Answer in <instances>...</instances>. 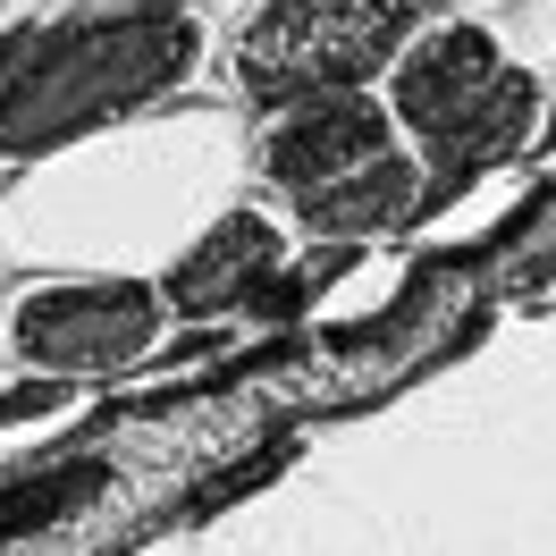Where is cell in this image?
<instances>
[{"label": "cell", "instance_id": "cell-1", "mask_svg": "<svg viewBox=\"0 0 556 556\" xmlns=\"http://www.w3.org/2000/svg\"><path fill=\"white\" fill-rule=\"evenodd\" d=\"M194 60V26L177 9H127V17H102L68 35L60 51H42L26 85L0 93V143H42V136H68L85 118H110V110L161 93L169 76H186Z\"/></svg>", "mask_w": 556, "mask_h": 556}, {"label": "cell", "instance_id": "cell-2", "mask_svg": "<svg viewBox=\"0 0 556 556\" xmlns=\"http://www.w3.org/2000/svg\"><path fill=\"white\" fill-rule=\"evenodd\" d=\"M152 481H177V472H152L118 439L0 472V556H102L152 506Z\"/></svg>", "mask_w": 556, "mask_h": 556}, {"label": "cell", "instance_id": "cell-3", "mask_svg": "<svg viewBox=\"0 0 556 556\" xmlns=\"http://www.w3.org/2000/svg\"><path fill=\"white\" fill-rule=\"evenodd\" d=\"M421 0H270L237 42V76L253 93H320V85H363L396 60V42L414 35Z\"/></svg>", "mask_w": 556, "mask_h": 556}, {"label": "cell", "instance_id": "cell-4", "mask_svg": "<svg viewBox=\"0 0 556 556\" xmlns=\"http://www.w3.org/2000/svg\"><path fill=\"white\" fill-rule=\"evenodd\" d=\"M396 127L430 152H497L515 127L522 85L506 76L497 42L481 26H430L421 42H396Z\"/></svg>", "mask_w": 556, "mask_h": 556}, {"label": "cell", "instance_id": "cell-5", "mask_svg": "<svg viewBox=\"0 0 556 556\" xmlns=\"http://www.w3.org/2000/svg\"><path fill=\"white\" fill-rule=\"evenodd\" d=\"M161 295H143L127 278H85L51 287L17 313V354L42 371H127L161 346Z\"/></svg>", "mask_w": 556, "mask_h": 556}, {"label": "cell", "instance_id": "cell-6", "mask_svg": "<svg viewBox=\"0 0 556 556\" xmlns=\"http://www.w3.org/2000/svg\"><path fill=\"white\" fill-rule=\"evenodd\" d=\"M388 143H396V118H388L371 93L320 85V93H287V110H278L270 136H262V169L304 203V194H320V186L354 177L363 161H380Z\"/></svg>", "mask_w": 556, "mask_h": 556}, {"label": "cell", "instance_id": "cell-7", "mask_svg": "<svg viewBox=\"0 0 556 556\" xmlns=\"http://www.w3.org/2000/svg\"><path fill=\"white\" fill-rule=\"evenodd\" d=\"M421 194V161H405L396 143H388L380 161H363L354 177H338V186H320V194H304V219H313L320 237H371V228H388V219H405Z\"/></svg>", "mask_w": 556, "mask_h": 556}, {"label": "cell", "instance_id": "cell-8", "mask_svg": "<svg viewBox=\"0 0 556 556\" xmlns=\"http://www.w3.org/2000/svg\"><path fill=\"white\" fill-rule=\"evenodd\" d=\"M244 278H270V228H262V219H237L219 244H203V253L177 270V304H186V313H203L211 295L228 304V295H244Z\"/></svg>", "mask_w": 556, "mask_h": 556}]
</instances>
